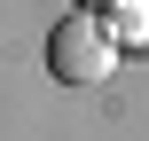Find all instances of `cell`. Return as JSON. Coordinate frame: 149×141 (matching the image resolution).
<instances>
[{"label": "cell", "mask_w": 149, "mask_h": 141, "mask_svg": "<svg viewBox=\"0 0 149 141\" xmlns=\"http://www.w3.org/2000/svg\"><path fill=\"white\" fill-rule=\"evenodd\" d=\"M102 31H110L118 47H134V39H149V8H141V0H118V16H110Z\"/></svg>", "instance_id": "cell-2"}, {"label": "cell", "mask_w": 149, "mask_h": 141, "mask_svg": "<svg viewBox=\"0 0 149 141\" xmlns=\"http://www.w3.org/2000/svg\"><path fill=\"white\" fill-rule=\"evenodd\" d=\"M86 16H102V0H86Z\"/></svg>", "instance_id": "cell-3"}, {"label": "cell", "mask_w": 149, "mask_h": 141, "mask_svg": "<svg viewBox=\"0 0 149 141\" xmlns=\"http://www.w3.org/2000/svg\"><path fill=\"white\" fill-rule=\"evenodd\" d=\"M47 63H55V78H71V86H102L110 71H118V39L102 31V16H63L55 31H47Z\"/></svg>", "instance_id": "cell-1"}]
</instances>
